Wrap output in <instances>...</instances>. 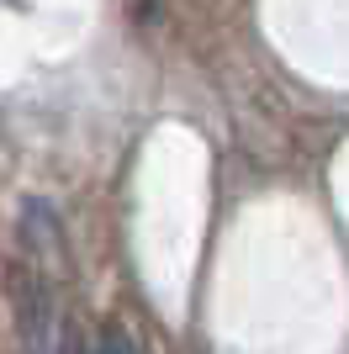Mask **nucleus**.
<instances>
[{"label":"nucleus","instance_id":"f257e3e1","mask_svg":"<svg viewBox=\"0 0 349 354\" xmlns=\"http://www.w3.org/2000/svg\"><path fill=\"white\" fill-rule=\"evenodd\" d=\"M85 354H138V349H132V344H127V339H122V333H101V339L90 344V349H85Z\"/></svg>","mask_w":349,"mask_h":354}]
</instances>
